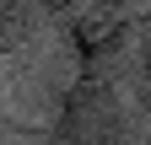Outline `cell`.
Wrapping results in <instances>:
<instances>
[{
  "label": "cell",
  "mask_w": 151,
  "mask_h": 145,
  "mask_svg": "<svg viewBox=\"0 0 151 145\" xmlns=\"http://www.w3.org/2000/svg\"><path fill=\"white\" fill-rule=\"evenodd\" d=\"M151 124L129 107L124 97V81H108V75H76L60 97V113L43 129L49 145H129L140 140Z\"/></svg>",
  "instance_id": "6da1fadb"
},
{
  "label": "cell",
  "mask_w": 151,
  "mask_h": 145,
  "mask_svg": "<svg viewBox=\"0 0 151 145\" xmlns=\"http://www.w3.org/2000/svg\"><path fill=\"white\" fill-rule=\"evenodd\" d=\"M146 22H151V16L140 6H129V0H86L81 11H70L65 16V43H70L76 75L124 81L129 54H135Z\"/></svg>",
  "instance_id": "7a4b0ae2"
},
{
  "label": "cell",
  "mask_w": 151,
  "mask_h": 145,
  "mask_svg": "<svg viewBox=\"0 0 151 145\" xmlns=\"http://www.w3.org/2000/svg\"><path fill=\"white\" fill-rule=\"evenodd\" d=\"M38 27H43V16L32 11V0H0V65L27 54L38 43Z\"/></svg>",
  "instance_id": "3957f363"
},
{
  "label": "cell",
  "mask_w": 151,
  "mask_h": 145,
  "mask_svg": "<svg viewBox=\"0 0 151 145\" xmlns=\"http://www.w3.org/2000/svg\"><path fill=\"white\" fill-rule=\"evenodd\" d=\"M124 97H129V107L151 124V22H146V32H140V43H135V54H129V70H124Z\"/></svg>",
  "instance_id": "277c9868"
},
{
  "label": "cell",
  "mask_w": 151,
  "mask_h": 145,
  "mask_svg": "<svg viewBox=\"0 0 151 145\" xmlns=\"http://www.w3.org/2000/svg\"><path fill=\"white\" fill-rule=\"evenodd\" d=\"M11 134H43V129H38V124H27V118H16L11 81H6V65H0V140H11Z\"/></svg>",
  "instance_id": "5b68a950"
},
{
  "label": "cell",
  "mask_w": 151,
  "mask_h": 145,
  "mask_svg": "<svg viewBox=\"0 0 151 145\" xmlns=\"http://www.w3.org/2000/svg\"><path fill=\"white\" fill-rule=\"evenodd\" d=\"M81 6H86V0H32L38 16H60V22H65L70 11H81Z\"/></svg>",
  "instance_id": "8992f818"
},
{
  "label": "cell",
  "mask_w": 151,
  "mask_h": 145,
  "mask_svg": "<svg viewBox=\"0 0 151 145\" xmlns=\"http://www.w3.org/2000/svg\"><path fill=\"white\" fill-rule=\"evenodd\" d=\"M129 145H151V129H146V134H140V140H129Z\"/></svg>",
  "instance_id": "52a82bcc"
}]
</instances>
